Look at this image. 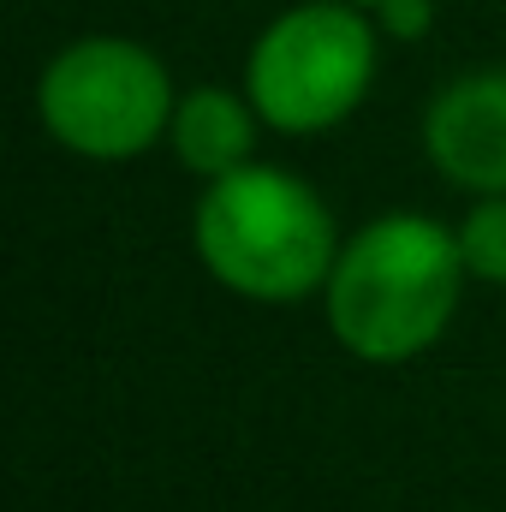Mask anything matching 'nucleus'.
Wrapping results in <instances>:
<instances>
[{"label":"nucleus","instance_id":"5","mask_svg":"<svg viewBox=\"0 0 506 512\" xmlns=\"http://www.w3.org/2000/svg\"><path fill=\"white\" fill-rule=\"evenodd\" d=\"M429 167L471 197H506V66L447 78L423 108Z\"/></svg>","mask_w":506,"mask_h":512},{"label":"nucleus","instance_id":"9","mask_svg":"<svg viewBox=\"0 0 506 512\" xmlns=\"http://www.w3.org/2000/svg\"><path fill=\"white\" fill-rule=\"evenodd\" d=\"M352 6H364V12H376V6H381V0H352Z\"/></svg>","mask_w":506,"mask_h":512},{"label":"nucleus","instance_id":"8","mask_svg":"<svg viewBox=\"0 0 506 512\" xmlns=\"http://www.w3.org/2000/svg\"><path fill=\"white\" fill-rule=\"evenodd\" d=\"M376 24H381L387 42H417V36H429V24H435V0H381Z\"/></svg>","mask_w":506,"mask_h":512},{"label":"nucleus","instance_id":"7","mask_svg":"<svg viewBox=\"0 0 506 512\" xmlns=\"http://www.w3.org/2000/svg\"><path fill=\"white\" fill-rule=\"evenodd\" d=\"M465 274L483 286H506V197H471V215L453 227Z\"/></svg>","mask_w":506,"mask_h":512},{"label":"nucleus","instance_id":"6","mask_svg":"<svg viewBox=\"0 0 506 512\" xmlns=\"http://www.w3.org/2000/svg\"><path fill=\"white\" fill-rule=\"evenodd\" d=\"M256 131H262V114H256V102L245 90L197 84V90H179L173 126H167V149H173V161L185 173H197L209 185V179H227V173L251 167Z\"/></svg>","mask_w":506,"mask_h":512},{"label":"nucleus","instance_id":"1","mask_svg":"<svg viewBox=\"0 0 506 512\" xmlns=\"http://www.w3.org/2000/svg\"><path fill=\"white\" fill-rule=\"evenodd\" d=\"M465 280L471 274L453 227L417 209H393L340 245V262L322 286V310L352 358L411 364L453 328Z\"/></svg>","mask_w":506,"mask_h":512},{"label":"nucleus","instance_id":"3","mask_svg":"<svg viewBox=\"0 0 506 512\" xmlns=\"http://www.w3.org/2000/svg\"><path fill=\"white\" fill-rule=\"evenodd\" d=\"M376 12L352 0H298L256 30L245 54V96L256 102L262 126L286 137L346 126L381 66Z\"/></svg>","mask_w":506,"mask_h":512},{"label":"nucleus","instance_id":"2","mask_svg":"<svg viewBox=\"0 0 506 512\" xmlns=\"http://www.w3.org/2000/svg\"><path fill=\"white\" fill-rule=\"evenodd\" d=\"M191 245L227 292L251 304H298L328 286L346 239L334 233V209L310 179L251 161L203 185Z\"/></svg>","mask_w":506,"mask_h":512},{"label":"nucleus","instance_id":"4","mask_svg":"<svg viewBox=\"0 0 506 512\" xmlns=\"http://www.w3.org/2000/svg\"><path fill=\"white\" fill-rule=\"evenodd\" d=\"M179 108L173 72L137 36H78L36 78L42 131L84 161H137L167 143Z\"/></svg>","mask_w":506,"mask_h":512}]
</instances>
